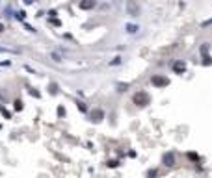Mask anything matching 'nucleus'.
Returning <instances> with one entry per match:
<instances>
[{"label":"nucleus","mask_w":212,"mask_h":178,"mask_svg":"<svg viewBox=\"0 0 212 178\" xmlns=\"http://www.w3.org/2000/svg\"><path fill=\"white\" fill-rule=\"evenodd\" d=\"M134 102H136L138 106H147V104L151 102V97H149L147 93L140 91V93H136V95H134Z\"/></svg>","instance_id":"f257e3e1"},{"label":"nucleus","mask_w":212,"mask_h":178,"mask_svg":"<svg viewBox=\"0 0 212 178\" xmlns=\"http://www.w3.org/2000/svg\"><path fill=\"white\" fill-rule=\"evenodd\" d=\"M153 85H156V87H164V85H167L169 84V80L167 78H164V76H153Z\"/></svg>","instance_id":"f03ea898"},{"label":"nucleus","mask_w":212,"mask_h":178,"mask_svg":"<svg viewBox=\"0 0 212 178\" xmlns=\"http://www.w3.org/2000/svg\"><path fill=\"white\" fill-rule=\"evenodd\" d=\"M127 9H128V15H132V17L138 15V6H136L134 0H128V2H127Z\"/></svg>","instance_id":"7ed1b4c3"},{"label":"nucleus","mask_w":212,"mask_h":178,"mask_svg":"<svg viewBox=\"0 0 212 178\" xmlns=\"http://www.w3.org/2000/svg\"><path fill=\"white\" fill-rule=\"evenodd\" d=\"M80 8H82V9H91V8H95V0H82V2H80Z\"/></svg>","instance_id":"20e7f679"},{"label":"nucleus","mask_w":212,"mask_h":178,"mask_svg":"<svg viewBox=\"0 0 212 178\" xmlns=\"http://www.w3.org/2000/svg\"><path fill=\"white\" fill-rule=\"evenodd\" d=\"M103 117H104V113H103V111H100V109H95V111H93V113H91V119H93L95 122H99V121H103Z\"/></svg>","instance_id":"39448f33"},{"label":"nucleus","mask_w":212,"mask_h":178,"mask_svg":"<svg viewBox=\"0 0 212 178\" xmlns=\"http://www.w3.org/2000/svg\"><path fill=\"white\" fill-rule=\"evenodd\" d=\"M184 69H186V67H184V63H181V61L175 63V67H173V71H175V72H179V74H182V72H184Z\"/></svg>","instance_id":"423d86ee"},{"label":"nucleus","mask_w":212,"mask_h":178,"mask_svg":"<svg viewBox=\"0 0 212 178\" xmlns=\"http://www.w3.org/2000/svg\"><path fill=\"white\" fill-rule=\"evenodd\" d=\"M164 163H166V165H173V156H171V154L164 156Z\"/></svg>","instance_id":"0eeeda50"},{"label":"nucleus","mask_w":212,"mask_h":178,"mask_svg":"<svg viewBox=\"0 0 212 178\" xmlns=\"http://www.w3.org/2000/svg\"><path fill=\"white\" fill-rule=\"evenodd\" d=\"M15 109H22V100H15Z\"/></svg>","instance_id":"6e6552de"},{"label":"nucleus","mask_w":212,"mask_h":178,"mask_svg":"<svg viewBox=\"0 0 212 178\" xmlns=\"http://www.w3.org/2000/svg\"><path fill=\"white\" fill-rule=\"evenodd\" d=\"M188 156H190L192 160H197V161H199V156H197V154H194V152H192V154H188Z\"/></svg>","instance_id":"1a4fd4ad"},{"label":"nucleus","mask_w":212,"mask_h":178,"mask_svg":"<svg viewBox=\"0 0 212 178\" xmlns=\"http://www.w3.org/2000/svg\"><path fill=\"white\" fill-rule=\"evenodd\" d=\"M78 109H80V111H86V106H84L82 102H78Z\"/></svg>","instance_id":"9d476101"},{"label":"nucleus","mask_w":212,"mask_h":178,"mask_svg":"<svg viewBox=\"0 0 212 178\" xmlns=\"http://www.w3.org/2000/svg\"><path fill=\"white\" fill-rule=\"evenodd\" d=\"M2 30H4V26H2V24H0V32H2Z\"/></svg>","instance_id":"9b49d317"}]
</instances>
